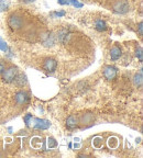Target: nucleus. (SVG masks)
<instances>
[{
	"instance_id": "obj_1",
	"label": "nucleus",
	"mask_w": 143,
	"mask_h": 158,
	"mask_svg": "<svg viewBox=\"0 0 143 158\" xmlns=\"http://www.w3.org/2000/svg\"><path fill=\"white\" fill-rule=\"evenodd\" d=\"M111 9L117 15H127L131 10V6L127 0H116L112 3Z\"/></svg>"
},
{
	"instance_id": "obj_2",
	"label": "nucleus",
	"mask_w": 143,
	"mask_h": 158,
	"mask_svg": "<svg viewBox=\"0 0 143 158\" xmlns=\"http://www.w3.org/2000/svg\"><path fill=\"white\" fill-rule=\"evenodd\" d=\"M8 25H9L10 29L13 30V31H18V30H20L23 25L22 17L19 15H15V13L11 15L9 17V19H8Z\"/></svg>"
},
{
	"instance_id": "obj_3",
	"label": "nucleus",
	"mask_w": 143,
	"mask_h": 158,
	"mask_svg": "<svg viewBox=\"0 0 143 158\" xmlns=\"http://www.w3.org/2000/svg\"><path fill=\"white\" fill-rule=\"evenodd\" d=\"M1 75H2V81L7 82V84H10V82H12L15 79V77H17L18 68L15 66H10V67H8V68H6Z\"/></svg>"
},
{
	"instance_id": "obj_4",
	"label": "nucleus",
	"mask_w": 143,
	"mask_h": 158,
	"mask_svg": "<svg viewBox=\"0 0 143 158\" xmlns=\"http://www.w3.org/2000/svg\"><path fill=\"white\" fill-rule=\"evenodd\" d=\"M43 69L47 73H54L56 70L57 67V62L56 59L52 58V57H46L43 60Z\"/></svg>"
},
{
	"instance_id": "obj_5",
	"label": "nucleus",
	"mask_w": 143,
	"mask_h": 158,
	"mask_svg": "<svg viewBox=\"0 0 143 158\" xmlns=\"http://www.w3.org/2000/svg\"><path fill=\"white\" fill-rule=\"evenodd\" d=\"M55 35L52 32H45L41 35V41H42L43 46L45 47H52L55 44Z\"/></svg>"
},
{
	"instance_id": "obj_6",
	"label": "nucleus",
	"mask_w": 143,
	"mask_h": 158,
	"mask_svg": "<svg viewBox=\"0 0 143 158\" xmlns=\"http://www.w3.org/2000/svg\"><path fill=\"white\" fill-rule=\"evenodd\" d=\"M29 101V94L24 90H20L15 94V102L18 106H23Z\"/></svg>"
},
{
	"instance_id": "obj_7",
	"label": "nucleus",
	"mask_w": 143,
	"mask_h": 158,
	"mask_svg": "<svg viewBox=\"0 0 143 158\" xmlns=\"http://www.w3.org/2000/svg\"><path fill=\"white\" fill-rule=\"evenodd\" d=\"M50 122L46 121V120H40V118H32L31 121V125L32 127L37 128V130H46V128L50 127Z\"/></svg>"
},
{
	"instance_id": "obj_8",
	"label": "nucleus",
	"mask_w": 143,
	"mask_h": 158,
	"mask_svg": "<svg viewBox=\"0 0 143 158\" xmlns=\"http://www.w3.org/2000/svg\"><path fill=\"white\" fill-rule=\"evenodd\" d=\"M102 74H104V77L107 79V80L111 81V80H114L117 76V68L115 66H111V65L105 66Z\"/></svg>"
},
{
	"instance_id": "obj_9",
	"label": "nucleus",
	"mask_w": 143,
	"mask_h": 158,
	"mask_svg": "<svg viewBox=\"0 0 143 158\" xmlns=\"http://www.w3.org/2000/svg\"><path fill=\"white\" fill-rule=\"evenodd\" d=\"M94 27L96 31H98V32H106L107 30H108L107 22L102 19H97L94 23Z\"/></svg>"
},
{
	"instance_id": "obj_10",
	"label": "nucleus",
	"mask_w": 143,
	"mask_h": 158,
	"mask_svg": "<svg viewBox=\"0 0 143 158\" xmlns=\"http://www.w3.org/2000/svg\"><path fill=\"white\" fill-rule=\"evenodd\" d=\"M121 55H122V49H121V47L119 46V45H115V46L112 47V48H111V51H110L111 60L116 62V60H118V59L120 58Z\"/></svg>"
},
{
	"instance_id": "obj_11",
	"label": "nucleus",
	"mask_w": 143,
	"mask_h": 158,
	"mask_svg": "<svg viewBox=\"0 0 143 158\" xmlns=\"http://www.w3.org/2000/svg\"><path fill=\"white\" fill-rule=\"evenodd\" d=\"M66 126L71 130L77 127L78 126V118L76 115H69L66 120Z\"/></svg>"
},
{
	"instance_id": "obj_12",
	"label": "nucleus",
	"mask_w": 143,
	"mask_h": 158,
	"mask_svg": "<svg viewBox=\"0 0 143 158\" xmlns=\"http://www.w3.org/2000/svg\"><path fill=\"white\" fill-rule=\"evenodd\" d=\"M13 81H15L17 86L23 87V86H25V85H27V82H28L27 76H25V75H19V76H18V75H17V77H15V79L13 80Z\"/></svg>"
},
{
	"instance_id": "obj_13",
	"label": "nucleus",
	"mask_w": 143,
	"mask_h": 158,
	"mask_svg": "<svg viewBox=\"0 0 143 158\" xmlns=\"http://www.w3.org/2000/svg\"><path fill=\"white\" fill-rule=\"evenodd\" d=\"M133 84L136 87H138V88H140L141 86H142L143 84V77H142V70H140V73L139 74H136L133 77Z\"/></svg>"
},
{
	"instance_id": "obj_14",
	"label": "nucleus",
	"mask_w": 143,
	"mask_h": 158,
	"mask_svg": "<svg viewBox=\"0 0 143 158\" xmlns=\"http://www.w3.org/2000/svg\"><path fill=\"white\" fill-rule=\"evenodd\" d=\"M136 56L138 57V59L140 60V63H142L143 54H142V47H141V46L136 47Z\"/></svg>"
},
{
	"instance_id": "obj_15",
	"label": "nucleus",
	"mask_w": 143,
	"mask_h": 158,
	"mask_svg": "<svg viewBox=\"0 0 143 158\" xmlns=\"http://www.w3.org/2000/svg\"><path fill=\"white\" fill-rule=\"evenodd\" d=\"M32 115L31 114H28V115L24 116V122H25V125L28 126V127H30V125H31V121H32Z\"/></svg>"
},
{
	"instance_id": "obj_16",
	"label": "nucleus",
	"mask_w": 143,
	"mask_h": 158,
	"mask_svg": "<svg viewBox=\"0 0 143 158\" xmlns=\"http://www.w3.org/2000/svg\"><path fill=\"white\" fill-rule=\"evenodd\" d=\"M6 62L3 60V59H0V75L2 74L3 73V70L6 69Z\"/></svg>"
},
{
	"instance_id": "obj_17",
	"label": "nucleus",
	"mask_w": 143,
	"mask_h": 158,
	"mask_svg": "<svg viewBox=\"0 0 143 158\" xmlns=\"http://www.w3.org/2000/svg\"><path fill=\"white\" fill-rule=\"evenodd\" d=\"M56 145H57V143H56V141H55L54 138H49V147L51 148V147H56Z\"/></svg>"
},
{
	"instance_id": "obj_18",
	"label": "nucleus",
	"mask_w": 143,
	"mask_h": 158,
	"mask_svg": "<svg viewBox=\"0 0 143 158\" xmlns=\"http://www.w3.org/2000/svg\"><path fill=\"white\" fill-rule=\"evenodd\" d=\"M65 15V11H57V12H53L52 13V17L53 18H59V17H64Z\"/></svg>"
},
{
	"instance_id": "obj_19",
	"label": "nucleus",
	"mask_w": 143,
	"mask_h": 158,
	"mask_svg": "<svg viewBox=\"0 0 143 158\" xmlns=\"http://www.w3.org/2000/svg\"><path fill=\"white\" fill-rule=\"evenodd\" d=\"M68 2L72 3V5L75 6V7H77V8H81V7H83V5H81V3H79L78 1H76V0H68Z\"/></svg>"
},
{
	"instance_id": "obj_20",
	"label": "nucleus",
	"mask_w": 143,
	"mask_h": 158,
	"mask_svg": "<svg viewBox=\"0 0 143 158\" xmlns=\"http://www.w3.org/2000/svg\"><path fill=\"white\" fill-rule=\"evenodd\" d=\"M143 23H142V21L141 22H139V24H138V30H139V35L140 36H142L143 35Z\"/></svg>"
},
{
	"instance_id": "obj_21",
	"label": "nucleus",
	"mask_w": 143,
	"mask_h": 158,
	"mask_svg": "<svg viewBox=\"0 0 143 158\" xmlns=\"http://www.w3.org/2000/svg\"><path fill=\"white\" fill-rule=\"evenodd\" d=\"M0 48L2 49L3 52H6V51L8 49V47H7V45H6V43L3 42V41L1 39H0Z\"/></svg>"
},
{
	"instance_id": "obj_22",
	"label": "nucleus",
	"mask_w": 143,
	"mask_h": 158,
	"mask_svg": "<svg viewBox=\"0 0 143 158\" xmlns=\"http://www.w3.org/2000/svg\"><path fill=\"white\" fill-rule=\"evenodd\" d=\"M5 8H7V6L5 5V1H3V0H0V11L5 10Z\"/></svg>"
},
{
	"instance_id": "obj_23",
	"label": "nucleus",
	"mask_w": 143,
	"mask_h": 158,
	"mask_svg": "<svg viewBox=\"0 0 143 158\" xmlns=\"http://www.w3.org/2000/svg\"><path fill=\"white\" fill-rule=\"evenodd\" d=\"M59 5H69L68 0H57Z\"/></svg>"
},
{
	"instance_id": "obj_24",
	"label": "nucleus",
	"mask_w": 143,
	"mask_h": 158,
	"mask_svg": "<svg viewBox=\"0 0 143 158\" xmlns=\"http://www.w3.org/2000/svg\"><path fill=\"white\" fill-rule=\"evenodd\" d=\"M19 1H21V2H23V3H32V2H34L35 0H19Z\"/></svg>"
}]
</instances>
